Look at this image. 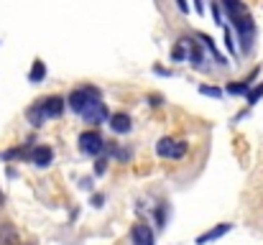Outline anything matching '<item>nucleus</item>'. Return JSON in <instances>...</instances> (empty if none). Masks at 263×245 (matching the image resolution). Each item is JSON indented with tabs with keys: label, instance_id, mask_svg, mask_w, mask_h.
<instances>
[{
	"label": "nucleus",
	"instance_id": "obj_1",
	"mask_svg": "<svg viewBox=\"0 0 263 245\" xmlns=\"http://www.w3.org/2000/svg\"><path fill=\"white\" fill-rule=\"evenodd\" d=\"M100 100V92L95 89V87H82V89H72V95H69V107L74 110V112H85V107H87L89 102H97Z\"/></svg>",
	"mask_w": 263,
	"mask_h": 245
},
{
	"label": "nucleus",
	"instance_id": "obj_2",
	"mask_svg": "<svg viewBox=\"0 0 263 245\" xmlns=\"http://www.w3.org/2000/svg\"><path fill=\"white\" fill-rule=\"evenodd\" d=\"M80 151L85 154V156H100L102 151H105V141H102V136L97 133V130H85L82 136H80Z\"/></svg>",
	"mask_w": 263,
	"mask_h": 245
},
{
	"label": "nucleus",
	"instance_id": "obj_3",
	"mask_svg": "<svg viewBox=\"0 0 263 245\" xmlns=\"http://www.w3.org/2000/svg\"><path fill=\"white\" fill-rule=\"evenodd\" d=\"M156 154L161 159H181L186 154V143L184 141H174V138H161L156 143Z\"/></svg>",
	"mask_w": 263,
	"mask_h": 245
},
{
	"label": "nucleus",
	"instance_id": "obj_4",
	"mask_svg": "<svg viewBox=\"0 0 263 245\" xmlns=\"http://www.w3.org/2000/svg\"><path fill=\"white\" fill-rule=\"evenodd\" d=\"M235 28H238L240 39H243V51H251V46H253V36H256V23H253V18L246 15V18L235 21Z\"/></svg>",
	"mask_w": 263,
	"mask_h": 245
},
{
	"label": "nucleus",
	"instance_id": "obj_5",
	"mask_svg": "<svg viewBox=\"0 0 263 245\" xmlns=\"http://www.w3.org/2000/svg\"><path fill=\"white\" fill-rule=\"evenodd\" d=\"M82 118H85V123L89 125H100V123H105L110 115H107V107H105V102H89L87 107H85V112H82Z\"/></svg>",
	"mask_w": 263,
	"mask_h": 245
},
{
	"label": "nucleus",
	"instance_id": "obj_6",
	"mask_svg": "<svg viewBox=\"0 0 263 245\" xmlns=\"http://www.w3.org/2000/svg\"><path fill=\"white\" fill-rule=\"evenodd\" d=\"M41 110H44L46 118H59V115L64 112V100H62L59 95L46 97V100H41Z\"/></svg>",
	"mask_w": 263,
	"mask_h": 245
},
{
	"label": "nucleus",
	"instance_id": "obj_7",
	"mask_svg": "<svg viewBox=\"0 0 263 245\" xmlns=\"http://www.w3.org/2000/svg\"><path fill=\"white\" fill-rule=\"evenodd\" d=\"M130 240L133 245H154V230L148 225H136L130 230Z\"/></svg>",
	"mask_w": 263,
	"mask_h": 245
},
{
	"label": "nucleus",
	"instance_id": "obj_8",
	"mask_svg": "<svg viewBox=\"0 0 263 245\" xmlns=\"http://www.w3.org/2000/svg\"><path fill=\"white\" fill-rule=\"evenodd\" d=\"M54 159V154H51V148L49 146H36L33 151H31V161L36 163V166H41V168H46L49 163Z\"/></svg>",
	"mask_w": 263,
	"mask_h": 245
},
{
	"label": "nucleus",
	"instance_id": "obj_9",
	"mask_svg": "<svg viewBox=\"0 0 263 245\" xmlns=\"http://www.w3.org/2000/svg\"><path fill=\"white\" fill-rule=\"evenodd\" d=\"M110 128L115 133H130V115H125V112L110 115Z\"/></svg>",
	"mask_w": 263,
	"mask_h": 245
},
{
	"label": "nucleus",
	"instance_id": "obj_10",
	"mask_svg": "<svg viewBox=\"0 0 263 245\" xmlns=\"http://www.w3.org/2000/svg\"><path fill=\"white\" fill-rule=\"evenodd\" d=\"M0 245H18V233L10 222H0Z\"/></svg>",
	"mask_w": 263,
	"mask_h": 245
},
{
	"label": "nucleus",
	"instance_id": "obj_11",
	"mask_svg": "<svg viewBox=\"0 0 263 245\" xmlns=\"http://www.w3.org/2000/svg\"><path fill=\"white\" fill-rule=\"evenodd\" d=\"M225 233H230V225H228V222L220 225V228H212V230L204 233V235H199V238H197V245H204V243H210V240H217V238H222Z\"/></svg>",
	"mask_w": 263,
	"mask_h": 245
},
{
	"label": "nucleus",
	"instance_id": "obj_12",
	"mask_svg": "<svg viewBox=\"0 0 263 245\" xmlns=\"http://www.w3.org/2000/svg\"><path fill=\"white\" fill-rule=\"evenodd\" d=\"M225 10L230 13V21H233V23L248 15V8H246L243 3H233V0H228V3H225Z\"/></svg>",
	"mask_w": 263,
	"mask_h": 245
},
{
	"label": "nucleus",
	"instance_id": "obj_13",
	"mask_svg": "<svg viewBox=\"0 0 263 245\" xmlns=\"http://www.w3.org/2000/svg\"><path fill=\"white\" fill-rule=\"evenodd\" d=\"M26 118L31 120V125H36V128H39V125L46 120V115H44V110H41V102H36L33 107H28V110H26Z\"/></svg>",
	"mask_w": 263,
	"mask_h": 245
},
{
	"label": "nucleus",
	"instance_id": "obj_14",
	"mask_svg": "<svg viewBox=\"0 0 263 245\" xmlns=\"http://www.w3.org/2000/svg\"><path fill=\"white\" fill-rule=\"evenodd\" d=\"M46 77V67H44V62H33V67H31V82H41Z\"/></svg>",
	"mask_w": 263,
	"mask_h": 245
},
{
	"label": "nucleus",
	"instance_id": "obj_15",
	"mask_svg": "<svg viewBox=\"0 0 263 245\" xmlns=\"http://www.w3.org/2000/svg\"><path fill=\"white\" fill-rule=\"evenodd\" d=\"M189 59H192V64H194V67H202V51H199V46H192Z\"/></svg>",
	"mask_w": 263,
	"mask_h": 245
},
{
	"label": "nucleus",
	"instance_id": "obj_16",
	"mask_svg": "<svg viewBox=\"0 0 263 245\" xmlns=\"http://www.w3.org/2000/svg\"><path fill=\"white\" fill-rule=\"evenodd\" d=\"M228 92H230V95H246V92H248V82H243V84H230Z\"/></svg>",
	"mask_w": 263,
	"mask_h": 245
},
{
	"label": "nucleus",
	"instance_id": "obj_17",
	"mask_svg": "<svg viewBox=\"0 0 263 245\" xmlns=\"http://www.w3.org/2000/svg\"><path fill=\"white\" fill-rule=\"evenodd\" d=\"M172 59H174V62H181V59H184V39H181V44H176L174 49H172Z\"/></svg>",
	"mask_w": 263,
	"mask_h": 245
},
{
	"label": "nucleus",
	"instance_id": "obj_18",
	"mask_svg": "<svg viewBox=\"0 0 263 245\" xmlns=\"http://www.w3.org/2000/svg\"><path fill=\"white\" fill-rule=\"evenodd\" d=\"M258 97H263V84L258 87V89L248 92V102H251V105H256V102H258Z\"/></svg>",
	"mask_w": 263,
	"mask_h": 245
},
{
	"label": "nucleus",
	"instance_id": "obj_19",
	"mask_svg": "<svg viewBox=\"0 0 263 245\" xmlns=\"http://www.w3.org/2000/svg\"><path fill=\"white\" fill-rule=\"evenodd\" d=\"M202 95H210V97H220L222 92L217 87H202Z\"/></svg>",
	"mask_w": 263,
	"mask_h": 245
},
{
	"label": "nucleus",
	"instance_id": "obj_20",
	"mask_svg": "<svg viewBox=\"0 0 263 245\" xmlns=\"http://www.w3.org/2000/svg\"><path fill=\"white\" fill-rule=\"evenodd\" d=\"M212 15H215V21H217V23L222 21V8H220L217 3H212Z\"/></svg>",
	"mask_w": 263,
	"mask_h": 245
},
{
	"label": "nucleus",
	"instance_id": "obj_21",
	"mask_svg": "<svg viewBox=\"0 0 263 245\" xmlns=\"http://www.w3.org/2000/svg\"><path fill=\"white\" fill-rule=\"evenodd\" d=\"M97 174H105V159H97V166H95Z\"/></svg>",
	"mask_w": 263,
	"mask_h": 245
},
{
	"label": "nucleus",
	"instance_id": "obj_22",
	"mask_svg": "<svg viewBox=\"0 0 263 245\" xmlns=\"http://www.w3.org/2000/svg\"><path fill=\"white\" fill-rule=\"evenodd\" d=\"M92 204H95V207H100V204H102V194H97V197H92Z\"/></svg>",
	"mask_w": 263,
	"mask_h": 245
}]
</instances>
